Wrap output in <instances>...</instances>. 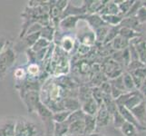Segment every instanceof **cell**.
<instances>
[{
  "mask_svg": "<svg viewBox=\"0 0 146 136\" xmlns=\"http://www.w3.org/2000/svg\"><path fill=\"white\" fill-rule=\"evenodd\" d=\"M111 44L113 45V48L116 50V51H123V50H124L125 48H127L129 46L130 42L128 40L124 39L123 37L118 36L111 42Z\"/></svg>",
  "mask_w": 146,
  "mask_h": 136,
  "instance_id": "44dd1931",
  "label": "cell"
},
{
  "mask_svg": "<svg viewBox=\"0 0 146 136\" xmlns=\"http://www.w3.org/2000/svg\"><path fill=\"white\" fill-rule=\"evenodd\" d=\"M65 136H75V135H71V134H67V135H65Z\"/></svg>",
  "mask_w": 146,
  "mask_h": 136,
  "instance_id": "f907efd6",
  "label": "cell"
},
{
  "mask_svg": "<svg viewBox=\"0 0 146 136\" xmlns=\"http://www.w3.org/2000/svg\"><path fill=\"white\" fill-rule=\"evenodd\" d=\"M68 1H65V0H60V1H55L54 4H55V6H56L59 9H61L62 11L64 12L65 8L67 7L68 6Z\"/></svg>",
  "mask_w": 146,
  "mask_h": 136,
  "instance_id": "ee69618b",
  "label": "cell"
},
{
  "mask_svg": "<svg viewBox=\"0 0 146 136\" xmlns=\"http://www.w3.org/2000/svg\"><path fill=\"white\" fill-rule=\"evenodd\" d=\"M118 111L120 112V113L122 114V116L123 117V119L125 120V122L130 123L133 124L135 127L138 129V131H144L145 129L143 128L141 125L139 124V123L137 122V120L135 119V117L133 116V114L132 113L130 110L126 109L124 106H118Z\"/></svg>",
  "mask_w": 146,
  "mask_h": 136,
  "instance_id": "4fadbf2b",
  "label": "cell"
},
{
  "mask_svg": "<svg viewBox=\"0 0 146 136\" xmlns=\"http://www.w3.org/2000/svg\"><path fill=\"white\" fill-rule=\"evenodd\" d=\"M131 112L133 114L135 119L137 120L139 124L146 130V103L144 101L138 106L131 110Z\"/></svg>",
  "mask_w": 146,
  "mask_h": 136,
  "instance_id": "ba28073f",
  "label": "cell"
},
{
  "mask_svg": "<svg viewBox=\"0 0 146 136\" xmlns=\"http://www.w3.org/2000/svg\"><path fill=\"white\" fill-rule=\"evenodd\" d=\"M7 41L6 40V38L3 36H0V54L4 51V49L7 46Z\"/></svg>",
  "mask_w": 146,
  "mask_h": 136,
  "instance_id": "7dc6e473",
  "label": "cell"
},
{
  "mask_svg": "<svg viewBox=\"0 0 146 136\" xmlns=\"http://www.w3.org/2000/svg\"><path fill=\"white\" fill-rule=\"evenodd\" d=\"M130 42L133 44L135 50L137 52L139 60L144 64H146V41L143 40L142 37H139L136 39H133Z\"/></svg>",
  "mask_w": 146,
  "mask_h": 136,
  "instance_id": "9c48e42d",
  "label": "cell"
},
{
  "mask_svg": "<svg viewBox=\"0 0 146 136\" xmlns=\"http://www.w3.org/2000/svg\"><path fill=\"white\" fill-rule=\"evenodd\" d=\"M129 74L132 75L133 80L134 82L135 88H136V90H139L146 79V67L137 69Z\"/></svg>",
  "mask_w": 146,
  "mask_h": 136,
  "instance_id": "5bb4252c",
  "label": "cell"
},
{
  "mask_svg": "<svg viewBox=\"0 0 146 136\" xmlns=\"http://www.w3.org/2000/svg\"><path fill=\"white\" fill-rule=\"evenodd\" d=\"M90 49L91 47L90 46H87V45H84V44H80L79 47H78V53L82 55H84V54H87L90 51Z\"/></svg>",
  "mask_w": 146,
  "mask_h": 136,
  "instance_id": "f6af8a7d",
  "label": "cell"
},
{
  "mask_svg": "<svg viewBox=\"0 0 146 136\" xmlns=\"http://www.w3.org/2000/svg\"><path fill=\"white\" fill-rule=\"evenodd\" d=\"M69 124L67 122L54 124V133L53 136H65L68 134Z\"/></svg>",
  "mask_w": 146,
  "mask_h": 136,
  "instance_id": "7402d4cb",
  "label": "cell"
},
{
  "mask_svg": "<svg viewBox=\"0 0 146 136\" xmlns=\"http://www.w3.org/2000/svg\"><path fill=\"white\" fill-rule=\"evenodd\" d=\"M122 76H123V85H124V88H125V91H126V92H133V91L136 90L132 75H131L128 72L123 73L122 74Z\"/></svg>",
  "mask_w": 146,
  "mask_h": 136,
  "instance_id": "d4e9b609",
  "label": "cell"
},
{
  "mask_svg": "<svg viewBox=\"0 0 146 136\" xmlns=\"http://www.w3.org/2000/svg\"><path fill=\"white\" fill-rule=\"evenodd\" d=\"M123 136H138V129L133 124L125 122L120 128Z\"/></svg>",
  "mask_w": 146,
  "mask_h": 136,
  "instance_id": "cb8c5ba5",
  "label": "cell"
},
{
  "mask_svg": "<svg viewBox=\"0 0 146 136\" xmlns=\"http://www.w3.org/2000/svg\"><path fill=\"white\" fill-rule=\"evenodd\" d=\"M84 16H70L64 17L61 19V21L59 22V26L61 29L66 31V30H72L76 27L77 22L80 19H83Z\"/></svg>",
  "mask_w": 146,
  "mask_h": 136,
  "instance_id": "30bf717a",
  "label": "cell"
},
{
  "mask_svg": "<svg viewBox=\"0 0 146 136\" xmlns=\"http://www.w3.org/2000/svg\"><path fill=\"white\" fill-rule=\"evenodd\" d=\"M21 99L24 101L25 104L27 108L28 113H32L36 112V108L40 102V95L37 91H28L21 95Z\"/></svg>",
  "mask_w": 146,
  "mask_h": 136,
  "instance_id": "3957f363",
  "label": "cell"
},
{
  "mask_svg": "<svg viewBox=\"0 0 146 136\" xmlns=\"http://www.w3.org/2000/svg\"><path fill=\"white\" fill-rule=\"evenodd\" d=\"M109 83L111 84V86H113V87L116 88V89H118L120 91H122V92H123V93L126 92V91H125V88H124V85H123L122 74H121L120 76L116 77V78L110 79L109 80Z\"/></svg>",
  "mask_w": 146,
  "mask_h": 136,
  "instance_id": "d590c367",
  "label": "cell"
},
{
  "mask_svg": "<svg viewBox=\"0 0 146 136\" xmlns=\"http://www.w3.org/2000/svg\"><path fill=\"white\" fill-rule=\"evenodd\" d=\"M107 26L111 27H118L120 26L121 22L123 20V17L120 15H105V16H101Z\"/></svg>",
  "mask_w": 146,
  "mask_h": 136,
  "instance_id": "ffe728a7",
  "label": "cell"
},
{
  "mask_svg": "<svg viewBox=\"0 0 146 136\" xmlns=\"http://www.w3.org/2000/svg\"><path fill=\"white\" fill-rule=\"evenodd\" d=\"M25 76H27V70H25L24 68H17L15 71V77L17 80H23Z\"/></svg>",
  "mask_w": 146,
  "mask_h": 136,
  "instance_id": "b9f144b4",
  "label": "cell"
},
{
  "mask_svg": "<svg viewBox=\"0 0 146 136\" xmlns=\"http://www.w3.org/2000/svg\"><path fill=\"white\" fill-rule=\"evenodd\" d=\"M63 108L65 111L73 113L74 111L81 109V103H80L79 100L77 98L66 97L63 101Z\"/></svg>",
  "mask_w": 146,
  "mask_h": 136,
  "instance_id": "e0dca14e",
  "label": "cell"
},
{
  "mask_svg": "<svg viewBox=\"0 0 146 136\" xmlns=\"http://www.w3.org/2000/svg\"><path fill=\"white\" fill-rule=\"evenodd\" d=\"M99 108H100V106L98 105V103L93 99V97L91 99L87 100L86 102H84L81 105V109L85 114L93 115V116H95V115H96Z\"/></svg>",
  "mask_w": 146,
  "mask_h": 136,
  "instance_id": "9a60e30c",
  "label": "cell"
},
{
  "mask_svg": "<svg viewBox=\"0 0 146 136\" xmlns=\"http://www.w3.org/2000/svg\"><path fill=\"white\" fill-rule=\"evenodd\" d=\"M138 21L141 25H143V24H146V7H142L136 14V16Z\"/></svg>",
  "mask_w": 146,
  "mask_h": 136,
  "instance_id": "ab89813d",
  "label": "cell"
},
{
  "mask_svg": "<svg viewBox=\"0 0 146 136\" xmlns=\"http://www.w3.org/2000/svg\"><path fill=\"white\" fill-rule=\"evenodd\" d=\"M112 120L114 125L115 129H120L122 127V125L125 123V120L122 116V114L120 113V112L117 110L116 112H114L113 114L112 115Z\"/></svg>",
  "mask_w": 146,
  "mask_h": 136,
  "instance_id": "8d00e7d4",
  "label": "cell"
},
{
  "mask_svg": "<svg viewBox=\"0 0 146 136\" xmlns=\"http://www.w3.org/2000/svg\"><path fill=\"white\" fill-rule=\"evenodd\" d=\"M80 71L83 74H87L89 71H91V67H90L88 63H82L80 65Z\"/></svg>",
  "mask_w": 146,
  "mask_h": 136,
  "instance_id": "bcb514c9",
  "label": "cell"
},
{
  "mask_svg": "<svg viewBox=\"0 0 146 136\" xmlns=\"http://www.w3.org/2000/svg\"><path fill=\"white\" fill-rule=\"evenodd\" d=\"M83 19H84L85 21L88 23L90 27H92L94 29V31L95 29H97L99 27H102L104 26H107L103 20L102 17L98 14H92V15H85L83 17Z\"/></svg>",
  "mask_w": 146,
  "mask_h": 136,
  "instance_id": "8fae6325",
  "label": "cell"
},
{
  "mask_svg": "<svg viewBox=\"0 0 146 136\" xmlns=\"http://www.w3.org/2000/svg\"><path fill=\"white\" fill-rule=\"evenodd\" d=\"M92 98V88L88 86H82L79 89V102L81 105L86 102L87 100Z\"/></svg>",
  "mask_w": 146,
  "mask_h": 136,
  "instance_id": "484cf974",
  "label": "cell"
},
{
  "mask_svg": "<svg viewBox=\"0 0 146 136\" xmlns=\"http://www.w3.org/2000/svg\"><path fill=\"white\" fill-rule=\"evenodd\" d=\"M143 7V1H134L132 7L130 8L129 12L127 13V15L125 16L124 17H135L136 14L138 12V10Z\"/></svg>",
  "mask_w": 146,
  "mask_h": 136,
  "instance_id": "74e56055",
  "label": "cell"
},
{
  "mask_svg": "<svg viewBox=\"0 0 146 136\" xmlns=\"http://www.w3.org/2000/svg\"><path fill=\"white\" fill-rule=\"evenodd\" d=\"M16 120L7 119L0 123V136H16Z\"/></svg>",
  "mask_w": 146,
  "mask_h": 136,
  "instance_id": "52a82bcc",
  "label": "cell"
},
{
  "mask_svg": "<svg viewBox=\"0 0 146 136\" xmlns=\"http://www.w3.org/2000/svg\"><path fill=\"white\" fill-rule=\"evenodd\" d=\"M143 101H144V98L143 96V94H141L139 90H135V91H133V92H131L130 96L127 99L126 102L124 103L123 106L131 111L136 106H138L140 103H142Z\"/></svg>",
  "mask_w": 146,
  "mask_h": 136,
  "instance_id": "8992f818",
  "label": "cell"
},
{
  "mask_svg": "<svg viewBox=\"0 0 146 136\" xmlns=\"http://www.w3.org/2000/svg\"><path fill=\"white\" fill-rule=\"evenodd\" d=\"M143 7H146V1H143Z\"/></svg>",
  "mask_w": 146,
  "mask_h": 136,
  "instance_id": "681fc988",
  "label": "cell"
},
{
  "mask_svg": "<svg viewBox=\"0 0 146 136\" xmlns=\"http://www.w3.org/2000/svg\"><path fill=\"white\" fill-rule=\"evenodd\" d=\"M40 71V68L38 66V64L36 63H32V64H29L27 70V73L31 75V76H36V75L39 73Z\"/></svg>",
  "mask_w": 146,
  "mask_h": 136,
  "instance_id": "60d3db41",
  "label": "cell"
},
{
  "mask_svg": "<svg viewBox=\"0 0 146 136\" xmlns=\"http://www.w3.org/2000/svg\"><path fill=\"white\" fill-rule=\"evenodd\" d=\"M16 136H41V129L38 125L26 118L16 120Z\"/></svg>",
  "mask_w": 146,
  "mask_h": 136,
  "instance_id": "6da1fadb",
  "label": "cell"
},
{
  "mask_svg": "<svg viewBox=\"0 0 146 136\" xmlns=\"http://www.w3.org/2000/svg\"><path fill=\"white\" fill-rule=\"evenodd\" d=\"M109 26H104L102 27H99L97 29H95L94 33L95 36V41H97L99 43H104L105 37H106L108 31H109Z\"/></svg>",
  "mask_w": 146,
  "mask_h": 136,
  "instance_id": "4316f807",
  "label": "cell"
},
{
  "mask_svg": "<svg viewBox=\"0 0 146 136\" xmlns=\"http://www.w3.org/2000/svg\"><path fill=\"white\" fill-rule=\"evenodd\" d=\"M40 34H41V38L46 39L48 42L51 43L54 36V28L51 26L44 27L40 31Z\"/></svg>",
  "mask_w": 146,
  "mask_h": 136,
  "instance_id": "f1b7e54d",
  "label": "cell"
},
{
  "mask_svg": "<svg viewBox=\"0 0 146 136\" xmlns=\"http://www.w3.org/2000/svg\"><path fill=\"white\" fill-rule=\"evenodd\" d=\"M84 123V135L85 136H88L90 134L95 133V131L97 129L95 116L85 114Z\"/></svg>",
  "mask_w": 146,
  "mask_h": 136,
  "instance_id": "2e32d148",
  "label": "cell"
},
{
  "mask_svg": "<svg viewBox=\"0 0 146 136\" xmlns=\"http://www.w3.org/2000/svg\"><path fill=\"white\" fill-rule=\"evenodd\" d=\"M50 44H51V43L48 42L47 40L40 37L36 42V44H35L31 47V50L33 52L36 53V52H38V51H40V50H42V49L47 48L48 46H50Z\"/></svg>",
  "mask_w": 146,
  "mask_h": 136,
  "instance_id": "1f68e13d",
  "label": "cell"
},
{
  "mask_svg": "<svg viewBox=\"0 0 146 136\" xmlns=\"http://www.w3.org/2000/svg\"><path fill=\"white\" fill-rule=\"evenodd\" d=\"M92 97L95 102L98 103L99 106H101V105L103 104L104 94L98 86L92 87Z\"/></svg>",
  "mask_w": 146,
  "mask_h": 136,
  "instance_id": "e575fe53",
  "label": "cell"
},
{
  "mask_svg": "<svg viewBox=\"0 0 146 136\" xmlns=\"http://www.w3.org/2000/svg\"><path fill=\"white\" fill-rule=\"evenodd\" d=\"M70 114H71V112H68V111H65V110H63V111H60V112L53 113L54 123H61L66 122Z\"/></svg>",
  "mask_w": 146,
  "mask_h": 136,
  "instance_id": "83f0119b",
  "label": "cell"
},
{
  "mask_svg": "<svg viewBox=\"0 0 146 136\" xmlns=\"http://www.w3.org/2000/svg\"><path fill=\"white\" fill-rule=\"evenodd\" d=\"M120 27H126L130 28L134 31L142 33L141 32V27H142V25H141L138 21V19L136 17H123L122 22L120 24Z\"/></svg>",
  "mask_w": 146,
  "mask_h": 136,
  "instance_id": "7c38bea8",
  "label": "cell"
},
{
  "mask_svg": "<svg viewBox=\"0 0 146 136\" xmlns=\"http://www.w3.org/2000/svg\"><path fill=\"white\" fill-rule=\"evenodd\" d=\"M146 67V64H144L143 63H142L140 60H136V61H131L130 64L127 66V72L131 73L133 71H135V70L140 69V68H143Z\"/></svg>",
  "mask_w": 146,
  "mask_h": 136,
  "instance_id": "f35d334b",
  "label": "cell"
},
{
  "mask_svg": "<svg viewBox=\"0 0 146 136\" xmlns=\"http://www.w3.org/2000/svg\"><path fill=\"white\" fill-rule=\"evenodd\" d=\"M40 37H41V34H40V32L26 34L23 42L25 43V44H26L27 47H32Z\"/></svg>",
  "mask_w": 146,
  "mask_h": 136,
  "instance_id": "f546056e",
  "label": "cell"
},
{
  "mask_svg": "<svg viewBox=\"0 0 146 136\" xmlns=\"http://www.w3.org/2000/svg\"><path fill=\"white\" fill-rule=\"evenodd\" d=\"M119 29H120V27H111L109 28V31H108V34L106 37H105L104 41V44H108V43H111L113 41V40L119 36Z\"/></svg>",
  "mask_w": 146,
  "mask_h": 136,
  "instance_id": "836d02e7",
  "label": "cell"
},
{
  "mask_svg": "<svg viewBox=\"0 0 146 136\" xmlns=\"http://www.w3.org/2000/svg\"><path fill=\"white\" fill-rule=\"evenodd\" d=\"M104 72L110 79H113L123 74L121 70V65L114 60H109L104 64Z\"/></svg>",
  "mask_w": 146,
  "mask_h": 136,
  "instance_id": "277c9868",
  "label": "cell"
},
{
  "mask_svg": "<svg viewBox=\"0 0 146 136\" xmlns=\"http://www.w3.org/2000/svg\"><path fill=\"white\" fill-rule=\"evenodd\" d=\"M68 134L71 135H80L84 134V120L76 121L69 124L68 128Z\"/></svg>",
  "mask_w": 146,
  "mask_h": 136,
  "instance_id": "d6986e66",
  "label": "cell"
},
{
  "mask_svg": "<svg viewBox=\"0 0 146 136\" xmlns=\"http://www.w3.org/2000/svg\"><path fill=\"white\" fill-rule=\"evenodd\" d=\"M74 39H72L69 36H65L62 39L61 41V48L64 50V52L68 53L74 48Z\"/></svg>",
  "mask_w": 146,
  "mask_h": 136,
  "instance_id": "d6a6232c",
  "label": "cell"
},
{
  "mask_svg": "<svg viewBox=\"0 0 146 136\" xmlns=\"http://www.w3.org/2000/svg\"><path fill=\"white\" fill-rule=\"evenodd\" d=\"M95 119H96L97 128H104L106 127L110 123V121L112 120V116H111V114L109 113L104 105L102 104L100 106L96 115H95Z\"/></svg>",
  "mask_w": 146,
  "mask_h": 136,
  "instance_id": "5b68a950",
  "label": "cell"
},
{
  "mask_svg": "<svg viewBox=\"0 0 146 136\" xmlns=\"http://www.w3.org/2000/svg\"><path fill=\"white\" fill-rule=\"evenodd\" d=\"M133 0H122V1H114L115 4L118 5L119 7V11H120V16H122L124 17L129 12L130 8L132 7L133 4Z\"/></svg>",
  "mask_w": 146,
  "mask_h": 136,
  "instance_id": "603a6c76",
  "label": "cell"
},
{
  "mask_svg": "<svg viewBox=\"0 0 146 136\" xmlns=\"http://www.w3.org/2000/svg\"><path fill=\"white\" fill-rule=\"evenodd\" d=\"M16 61V54L14 49L8 43L4 51L0 54V77H3L7 70L12 66Z\"/></svg>",
  "mask_w": 146,
  "mask_h": 136,
  "instance_id": "7a4b0ae2",
  "label": "cell"
},
{
  "mask_svg": "<svg viewBox=\"0 0 146 136\" xmlns=\"http://www.w3.org/2000/svg\"><path fill=\"white\" fill-rule=\"evenodd\" d=\"M98 87L101 89V91H102L104 94H109V95H111V84H110L109 82L105 81V82H104Z\"/></svg>",
  "mask_w": 146,
  "mask_h": 136,
  "instance_id": "7bdbcfd3",
  "label": "cell"
},
{
  "mask_svg": "<svg viewBox=\"0 0 146 136\" xmlns=\"http://www.w3.org/2000/svg\"><path fill=\"white\" fill-rule=\"evenodd\" d=\"M119 36L123 37L124 39L128 40V41H132L133 39H136L139 37L143 36L142 33H139L134 31V30H132L130 28H126V27H120L119 29Z\"/></svg>",
  "mask_w": 146,
  "mask_h": 136,
  "instance_id": "ac0fdd59",
  "label": "cell"
},
{
  "mask_svg": "<svg viewBox=\"0 0 146 136\" xmlns=\"http://www.w3.org/2000/svg\"><path fill=\"white\" fill-rule=\"evenodd\" d=\"M88 136H104V135H102V134H100V133H92V134H90V135H88Z\"/></svg>",
  "mask_w": 146,
  "mask_h": 136,
  "instance_id": "c3c4849f",
  "label": "cell"
},
{
  "mask_svg": "<svg viewBox=\"0 0 146 136\" xmlns=\"http://www.w3.org/2000/svg\"><path fill=\"white\" fill-rule=\"evenodd\" d=\"M84 117H85V113L83 112L82 109H79L77 111H74V112L71 113L66 122L68 123V124H70L74 122H76V121H82L84 119Z\"/></svg>",
  "mask_w": 146,
  "mask_h": 136,
  "instance_id": "4dcf8cb0",
  "label": "cell"
}]
</instances>
